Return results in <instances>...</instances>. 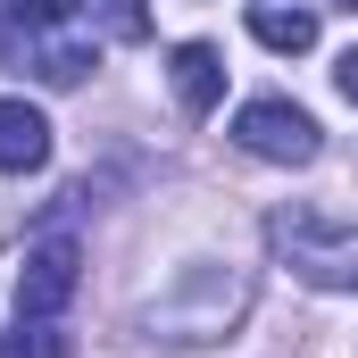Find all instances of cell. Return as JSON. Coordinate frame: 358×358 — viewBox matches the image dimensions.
<instances>
[{"instance_id": "6da1fadb", "label": "cell", "mask_w": 358, "mask_h": 358, "mask_svg": "<svg viewBox=\"0 0 358 358\" xmlns=\"http://www.w3.org/2000/svg\"><path fill=\"white\" fill-rule=\"evenodd\" d=\"M267 234H275V250L292 259V275H300V283H317V292H358V234L317 225L308 208H283Z\"/></svg>"}, {"instance_id": "7a4b0ae2", "label": "cell", "mask_w": 358, "mask_h": 358, "mask_svg": "<svg viewBox=\"0 0 358 358\" xmlns=\"http://www.w3.org/2000/svg\"><path fill=\"white\" fill-rule=\"evenodd\" d=\"M234 142H242L250 159H267V167H308V159L325 150L317 117H308V108H292L283 92H267V100H242V117H234Z\"/></svg>"}, {"instance_id": "3957f363", "label": "cell", "mask_w": 358, "mask_h": 358, "mask_svg": "<svg viewBox=\"0 0 358 358\" xmlns=\"http://www.w3.org/2000/svg\"><path fill=\"white\" fill-rule=\"evenodd\" d=\"M76 283H84V250H76L67 234L34 242L25 267H17V317H59V308L76 300Z\"/></svg>"}, {"instance_id": "277c9868", "label": "cell", "mask_w": 358, "mask_h": 358, "mask_svg": "<svg viewBox=\"0 0 358 358\" xmlns=\"http://www.w3.org/2000/svg\"><path fill=\"white\" fill-rule=\"evenodd\" d=\"M34 167H50V117L0 100V176H34Z\"/></svg>"}, {"instance_id": "5b68a950", "label": "cell", "mask_w": 358, "mask_h": 358, "mask_svg": "<svg viewBox=\"0 0 358 358\" xmlns=\"http://www.w3.org/2000/svg\"><path fill=\"white\" fill-rule=\"evenodd\" d=\"M167 76H176V108L183 117H208V108L225 100V59H217L208 42H176Z\"/></svg>"}, {"instance_id": "8992f818", "label": "cell", "mask_w": 358, "mask_h": 358, "mask_svg": "<svg viewBox=\"0 0 358 358\" xmlns=\"http://www.w3.org/2000/svg\"><path fill=\"white\" fill-rule=\"evenodd\" d=\"M250 34L275 59H300V50H317V8L308 0H250Z\"/></svg>"}, {"instance_id": "52a82bcc", "label": "cell", "mask_w": 358, "mask_h": 358, "mask_svg": "<svg viewBox=\"0 0 358 358\" xmlns=\"http://www.w3.org/2000/svg\"><path fill=\"white\" fill-rule=\"evenodd\" d=\"M0 358H76V342L59 334V317H17L0 334Z\"/></svg>"}, {"instance_id": "ba28073f", "label": "cell", "mask_w": 358, "mask_h": 358, "mask_svg": "<svg viewBox=\"0 0 358 358\" xmlns=\"http://www.w3.org/2000/svg\"><path fill=\"white\" fill-rule=\"evenodd\" d=\"M76 17V0H8V34H59Z\"/></svg>"}, {"instance_id": "9c48e42d", "label": "cell", "mask_w": 358, "mask_h": 358, "mask_svg": "<svg viewBox=\"0 0 358 358\" xmlns=\"http://www.w3.org/2000/svg\"><path fill=\"white\" fill-rule=\"evenodd\" d=\"M100 17H108L117 42H150V8L142 0H100Z\"/></svg>"}, {"instance_id": "30bf717a", "label": "cell", "mask_w": 358, "mask_h": 358, "mask_svg": "<svg viewBox=\"0 0 358 358\" xmlns=\"http://www.w3.org/2000/svg\"><path fill=\"white\" fill-rule=\"evenodd\" d=\"M334 84H342V100H350V108H358V42H350V50H342V67H334Z\"/></svg>"}, {"instance_id": "8fae6325", "label": "cell", "mask_w": 358, "mask_h": 358, "mask_svg": "<svg viewBox=\"0 0 358 358\" xmlns=\"http://www.w3.org/2000/svg\"><path fill=\"white\" fill-rule=\"evenodd\" d=\"M342 8H358V0H342Z\"/></svg>"}]
</instances>
